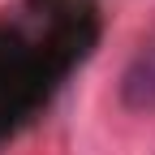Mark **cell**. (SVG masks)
<instances>
[{
	"mask_svg": "<svg viewBox=\"0 0 155 155\" xmlns=\"http://www.w3.org/2000/svg\"><path fill=\"white\" fill-rule=\"evenodd\" d=\"M121 99L134 112H155V35L138 48V56L129 61L125 82H121Z\"/></svg>",
	"mask_w": 155,
	"mask_h": 155,
	"instance_id": "1",
	"label": "cell"
}]
</instances>
